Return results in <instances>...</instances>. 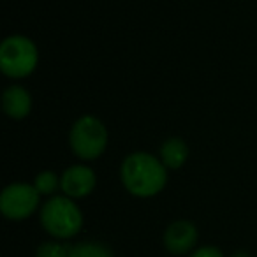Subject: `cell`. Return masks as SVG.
Listing matches in <instances>:
<instances>
[{
	"mask_svg": "<svg viewBox=\"0 0 257 257\" xmlns=\"http://www.w3.org/2000/svg\"><path fill=\"white\" fill-rule=\"evenodd\" d=\"M199 232L189 220H176L164 232V248L173 255H185L196 246Z\"/></svg>",
	"mask_w": 257,
	"mask_h": 257,
	"instance_id": "obj_7",
	"label": "cell"
},
{
	"mask_svg": "<svg viewBox=\"0 0 257 257\" xmlns=\"http://www.w3.org/2000/svg\"><path fill=\"white\" fill-rule=\"evenodd\" d=\"M69 143L76 157L81 161H95L107 147V131L99 118L85 114L72 125L69 133Z\"/></svg>",
	"mask_w": 257,
	"mask_h": 257,
	"instance_id": "obj_4",
	"label": "cell"
},
{
	"mask_svg": "<svg viewBox=\"0 0 257 257\" xmlns=\"http://www.w3.org/2000/svg\"><path fill=\"white\" fill-rule=\"evenodd\" d=\"M2 107L11 120H23L32 111V95L23 86H9L2 93Z\"/></svg>",
	"mask_w": 257,
	"mask_h": 257,
	"instance_id": "obj_8",
	"label": "cell"
},
{
	"mask_svg": "<svg viewBox=\"0 0 257 257\" xmlns=\"http://www.w3.org/2000/svg\"><path fill=\"white\" fill-rule=\"evenodd\" d=\"M97 185V176L92 168L83 164L71 166L60 178V189L71 199H81L93 192Z\"/></svg>",
	"mask_w": 257,
	"mask_h": 257,
	"instance_id": "obj_6",
	"label": "cell"
},
{
	"mask_svg": "<svg viewBox=\"0 0 257 257\" xmlns=\"http://www.w3.org/2000/svg\"><path fill=\"white\" fill-rule=\"evenodd\" d=\"M189 257H225V255L217 246H201V248L190 252Z\"/></svg>",
	"mask_w": 257,
	"mask_h": 257,
	"instance_id": "obj_13",
	"label": "cell"
},
{
	"mask_svg": "<svg viewBox=\"0 0 257 257\" xmlns=\"http://www.w3.org/2000/svg\"><path fill=\"white\" fill-rule=\"evenodd\" d=\"M231 257H252L248 252H245V250H239V252H234Z\"/></svg>",
	"mask_w": 257,
	"mask_h": 257,
	"instance_id": "obj_14",
	"label": "cell"
},
{
	"mask_svg": "<svg viewBox=\"0 0 257 257\" xmlns=\"http://www.w3.org/2000/svg\"><path fill=\"white\" fill-rule=\"evenodd\" d=\"M34 187L39 190V194H53L60 187V178L53 171H41L36 176Z\"/></svg>",
	"mask_w": 257,
	"mask_h": 257,
	"instance_id": "obj_11",
	"label": "cell"
},
{
	"mask_svg": "<svg viewBox=\"0 0 257 257\" xmlns=\"http://www.w3.org/2000/svg\"><path fill=\"white\" fill-rule=\"evenodd\" d=\"M39 190L29 183H11L2 190L0 210L9 220H25L39 208Z\"/></svg>",
	"mask_w": 257,
	"mask_h": 257,
	"instance_id": "obj_5",
	"label": "cell"
},
{
	"mask_svg": "<svg viewBox=\"0 0 257 257\" xmlns=\"http://www.w3.org/2000/svg\"><path fill=\"white\" fill-rule=\"evenodd\" d=\"M41 224L53 238L69 239L81 231L83 213L71 197L55 196L41 208Z\"/></svg>",
	"mask_w": 257,
	"mask_h": 257,
	"instance_id": "obj_2",
	"label": "cell"
},
{
	"mask_svg": "<svg viewBox=\"0 0 257 257\" xmlns=\"http://www.w3.org/2000/svg\"><path fill=\"white\" fill-rule=\"evenodd\" d=\"M69 257H114L113 252L106 245L97 241H85L78 243L71 248Z\"/></svg>",
	"mask_w": 257,
	"mask_h": 257,
	"instance_id": "obj_10",
	"label": "cell"
},
{
	"mask_svg": "<svg viewBox=\"0 0 257 257\" xmlns=\"http://www.w3.org/2000/svg\"><path fill=\"white\" fill-rule=\"evenodd\" d=\"M189 148L182 138H169L161 147V161L168 169H180L187 162Z\"/></svg>",
	"mask_w": 257,
	"mask_h": 257,
	"instance_id": "obj_9",
	"label": "cell"
},
{
	"mask_svg": "<svg viewBox=\"0 0 257 257\" xmlns=\"http://www.w3.org/2000/svg\"><path fill=\"white\" fill-rule=\"evenodd\" d=\"M71 248L69 245H62V243H43L37 246L36 257H69L71 255Z\"/></svg>",
	"mask_w": 257,
	"mask_h": 257,
	"instance_id": "obj_12",
	"label": "cell"
},
{
	"mask_svg": "<svg viewBox=\"0 0 257 257\" xmlns=\"http://www.w3.org/2000/svg\"><path fill=\"white\" fill-rule=\"evenodd\" d=\"M39 64V51L27 36H9L0 44V69L11 79L29 78Z\"/></svg>",
	"mask_w": 257,
	"mask_h": 257,
	"instance_id": "obj_3",
	"label": "cell"
},
{
	"mask_svg": "<svg viewBox=\"0 0 257 257\" xmlns=\"http://www.w3.org/2000/svg\"><path fill=\"white\" fill-rule=\"evenodd\" d=\"M120 176L127 192L136 197H152L168 183V168L152 154L134 152L123 159Z\"/></svg>",
	"mask_w": 257,
	"mask_h": 257,
	"instance_id": "obj_1",
	"label": "cell"
}]
</instances>
